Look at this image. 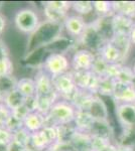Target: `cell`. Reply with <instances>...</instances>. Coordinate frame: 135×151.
I'll list each match as a JSON object with an SVG mask.
<instances>
[{"mask_svg": "<svg viewBox=\"0 0 135 151\" xmlns=\"http://www.w3.org/2000/svg\"><path fill=\"white\" fill-rule=\"evenodd\" d=\"M117 120L123 129L135 128V107L134 104H117Z\"/></svg>", "mask_w": 135, "mask_h": 151, "instance_id": "30bf717a", "label": "cell"}, {"mask_svg": "<svg viewBox=\"0 0 135 151\" xmlns=\"http://www.w3.org/2000/svg\"><path fill=\"white\" fill-rule=\"evenodd\" d=\"M63 23H55L45 20L40 23L38 28L30 35L27 42V53H31L40 48L50 47L56 41L62 38Z\"/></svg>", "mask_w": 135, "mask_h": 151, "instance_id": "6da1fadb", "label": "cell"}, {"mask_svg": "<svg viewBox=\"0 0 135 151\" xmlns=\"http://www.w3.org/2000/svg\"><path fill=\"white\" fill-rule=\"evenodd\" d=\"M64 29L71 37L77 38V40L80 38V36L83 35L87 22L85 21V18L78 14H69L67 18L63 22Z\"/></svg>", "mask_w": 135, "mask_h": 151, "instance_id": "8fae6325", "label": "cell"}, {"mask_svg": "<svg viewBox=\"0 0 135 151\" xmlns=\"http://www.w3.org/2000/svg\"><path fill=\"white\" fill-rule=\"evenodd\" d=\"M51 148V145L48 143V139L45 137V134L43 130L38 132L31 133L30 137V145L28 149H33L34 151H45L48 150Z\"/></svg>", "mask_w": 135, "mask_h": 151, "instance_id": "603a6c76", "label": "cell"}, {"mask_svg": "<svg viewBox=\"0 0 135 151\" xmlns=\"http://www.w3.org/2000/svg\"><path fill=\"white\" fill-rule=\"evenodd\" d=\"M133 77H134V73H133L132 68H129V67H127V65H123L116 77V82L130 85Z\"/></svg>", "mask_w": 135, "mask_h": 151, "instance_id": "d6a6232c", "label": "cell"}, {"mask_svg": "<svg viewBox=\"0 0 135 151\" xmlns=\"http://www.w3.org/2000/svg\"><path fill=\"white\" fill-rule=\"evenodd\" d=\"M98 55H101L109 65L111 64L124 65L123 60H122V55L120 53L119 50L113 45L111 41H108V42L105 43V45L103 47L101 52L98 53Z\"/></svg>", "mask_w": 135, "mask_h": 151, "instance_id": "ac0fdd59", "label": "cell"}, {"mask_svg": "<svg viewBox=\"0 0 135 151\" xmlns=\"http://www.w3.org/2000/svg\"><path fill=\"white\" fill-rule=\"evenodd\" d=\"M12 115V111L4 105L3 103H0V126L4 127L7 121Z\"/></svg>", "mask_w": 135, "mask_h": 151, "instance_id": "74e56055", "label": "cell"}, {"mask_svg": "<svg viewBox=\"0 0 135 151\" xmlns=\"http://www.w3.org/2000/svg\"><path fill=\"white\" fill-rule=\"evenodd\" d=\"M53 84L55 91L58 93L60 98L67 101H71L76 92L78 91V88L76 86L72 75V70L66 74L53 77Z\"/></svg>", "mask_w": 135, "mask_h": 151, "instance_id": "8992f818", "label": "cell"}, {"mask_svg": "<svg viewBox=\"0 0 135 151\" xmlns=\"http://www.w3.org/2000/svg\"><path fill=\"white\" fill-rule=\"evenodd\" d=\"M7 151H29L28 147L24 146L20 143L16 142V141L12 140L10 143L8 144V149Z\"/></svg>", "mask_w": 135, "mask_h": 151, "instance_id": "b9f144b4", "label": "cell"}, {"mask_svg": "<svg viewBox=\"0 0 135 151\" xmlns=\"http://www.w3.org/2000/svg\"><path fill=\"white\" fill-rule=\"evenodd\" d=\"M17 82H18V80L13 75L0 77V91H1V93L5 96L7 93L16 89Z\"/></svg>", "mask_w": 135, "mask_h": 151, "instance_id": "4dcf8cb0", "label": "cell"}, {"mask_svg": "<svg viewBox=\"0 0 135 151\" xmlns=\"http://www.w3.org/2000/svg\"><path fill=\"white\" fill-rule=\"evenodd\" d=\"M113 12L135 20V1H113Z\"/></svg>", "mask_w": 135, "mask_h": 151, "instance_id": "7402d4cb", "label": "cell"}, {"mask_svg": "<svg viewBox=\"0 0 135 151\" xmlns=\"http://www.w3.org/2000/svg\"><path fill=\"white\" fill-rule=\"evenodd\" d=\"M78 40L83 45V48L91 50L96 55L101 52L103 47L106 43V40L103 38L101 33L99 32V30L93 22L87 23L84 32Z\"/></svg>", "mask_w": 135, "mask_h": 151, "instance_id": "5b68a950", "label": "cell"}, {"mask_svg": "<svg viewBox=\"0 0 135 151\" xmlns=\"http://www.w3.org/2000/svg\"><path fill=\"white\" fill-rule=\"evenodd\" d=\"M43 15H45V19L48 21L55 23H63L69 14L51 8L50 5L46 4V2H45L43 3Z\"/></svg>", "mask_w": 135, "mask_h": 151, "instance_id": "4316f807", "label": "cell"}, {"mask_svg": "<svg viewBox=\"0 0 135 151\" xmlns=\"http://www.w3.org/2000/svg\"><path fill=\"white\" fill-rule=\"evenodd\" d=\"M110 41L119 50V52L122 55V60H123V64H124V63L126 62L127 58H128L130 50H131V47H132V43H131V40H130L129 35H115L114 37Z\"/></svg>", "mask_w": 135, "mask_h": 151, "instance_id": "ffe728a7", "label": "cell"}, {"mask_svg": "<svg viewBox=\"0 0 135 151\" xmlns=\"http://www.w3.org/2000/svg\"><path fill=\"white\" fill-rule=\"evenodd\" d=\"M7 149H8V144L0 142V151H7Z\"/></svg>", "mask_w": 135, "mask_h": 151, "instance_id": "c3c4849f", "label": "cell"}, {"mask_svg": "<svg viewBox=\"0 0 135 151\" xmlns=\"http://www.w3.org/2000/svg\"><path fill=\"white\" fill-rule=\"evenodd\" d=\"M94 96L95 95L90 93V92L78 89V91L76 92V94L74 95V97L70 102L76 107L78 111H87Z\"/></svg>", "mask_w": 135, "mask_h": 151, "instance_id": "d6986e66", "label": "cell"}, {"mask_svg": "<svg viewBox=\"0 0 135 151\" xmlns=\"http://www.w3.org/2000/svg\"><path fill=\"white\" fill-rule=\"evenodd\" d=\"M93 6H94V12L98 15V17L114 14L111 1H93Z\"/></svg>", "mask_w": 135, "mask_h": 151, "instance_id": "f1b7e54d", "label": "cell"}, {"mask_svg": "<svg viewBox=\"0 0 135 151\" xmlns=\"http://www.w3.org/2000/svg\"><path fill=\"white\" fill-rule=\"evenodd\" d=\"M14 26L24 35H32L40 25L41 20L38 12L31 7L18 9L14 14Z\"/></svg>", "mask_w": 135, "mask_h": 151, "instance_id": "3957f363", "label": "cell"}, {"mask_svg": "<svg viewBox=\"0 0 135 151\" xmlns=\"http://www.w3.org/2000/svg\"><path fill=\"white\" fill-rule=\"evenodd\" d=\"M5 27H6V18H5V16L0 12V38H1L2 33L5 30Z\"/></svg>", "mask_w": 135, "mask_h": 151, "instance_id": "ee69618b", "label": "cell"}, {"mask_svg": "<svg viewBox=\"0 0 135 151\" xmlns=\"http://www.w3.org/2000/svg\"><path fill=\"white\" fill-rule=\"evenodd\" d=\"M43 70H45L51 77H56L72 70L71 60L62 52H53L48 55L43 63Z\"/></svg>", "mask_w": 135, "mask_h": 151, "instance_id": "277c9868", "label": "cell"}, {"mask_svg": "<svg viewBox=\"0 0 135 151\" xmlns=\"http://www.w3.org/2000/svg\"><path fill=\"white\" fill-rule=\"evenodd\" d=\"M108 65H109V64H108L106 60H105L100 55H96L94 64H93L92 69H91V72H92L93 74H95L96 76H98L99 78L106 77Z\"/></svg>", "mask_w": 135, "mask_h": 151, "instance_id": "f546056e", "label": "cell"}, {"mask_svg": "<svg viewBox=\"0 0 135 151\" xmlns=\"http://www.w3.org/2000/svg\"><path fill=\"white\" fill-rule=\"evenodd\" d=\"M94 121L95 120L87 111H78L75 120H74V125L80 132L90 133Z\"/></svg>", "mask_w": 135, "mask_h": 151, "instance_id": "44dd1931", "label": "cell"}, {"mask_svg": "<svg viewBox=\"0 0 135 151\" xmlns=\"http://www.w3.org/2000/svg\"><path fill=\"white\" fill-rule=\"evenodd\" d=\"M130 86H131L135 90V75H134V77H133V79H132L131 83H130Z\"/></svg>", "mask_w": 135, "mask_h": 151, "instance_id": "681fc988", "label": "cell"}, {"mask_svg": "<svg viewBox=\"0 0 135 151\" xmlns=\"http://www.w3.org/2000/svg\"><path fill=\"white\" fill-rule=\"evenodd\" d=\"M132 70H133V73H134V75H135V63H134L133 67H132Z\"/></svg>", "mask_w": 135, "mask_h": 151, "instance_id": "816d5d0a", "label": "cell"}, {"mask_svg": "<svg viewBox=\"0 0 135 151\" xmlns=\"http://www.w3.org/2000/svg\"><path fill=\"white\" fill-rule=\"evenodd\" d=\"M5 128L8 129L10 132L15 133L16 131L20 130L21 128H23V121L19 120V119L15 118L13 115H11V117L9 118V120L7 121V123L4 126Z\"/></svg>", "mask_w": 135, "mask_h": 151, "instance_id": "8d00e7d4", "label": "cell"}, {"mask_svg": "<svg viewBox=\"0 0 135 151\" xmlns=\"http://www.w3.org/2000/svg\"><path fill=\"white\" fill-rule=\"evenodd\" d=\"M95 26L101 33L106 42L110 41L114 37L115 32L114 28H113V15L109 16H101V17H97L96 20L93 21Z\"/></svg>", "mask_w": 135, "mask_h": 151, "instance_id": "5bb4252c", "label": "cell"}, {"mask_svg": "<svg viewBox=\"0 0 135 151\" xmlns=\"http://www.w3.org/2000/svg\"><path fill=\"white\" fill-rule=\"evenodd\" d=\"M87 112L96 121H109V111L106 103L98 95L93 97Z\"/></svg>", "mask_w": 135, "mask_h": 151, "instance_id": "7c38bea8", "label": "cell"}, {"mask_svg": "<svg viewBox=\"0 0 135 151\" xmlns=\"http://www.w3.org/2000/svg\"><path fill=\"white\" fill-rule=\"evenodd\" d=\"M13 140V133L10 132L7 128L0 126V142L9 144Z\"/></svg>", "mask_w": 135, "mask_h": 151, "instance_id": "f35d334b", "label": "cell"}, {"mask_svg": "<svg viewBox=\"0 0 135 151\" xmlns=\"http://www.w3.org/2000/svg\"><path fill=\"white\" fill-rule=\"evenodd\" d=\"M134 107H135V103H134Z\"/></svg>", "mask_w": 135, "mask_h": 151, "instance_id": "f5cc1de1", "label": "cell"}, {"mask_svg": "<svg viewBox=\"0 0 135 151\" xmlns=\"http://www.w3.org/2000/svg\"><path fill=\"white\" fill-rule=\"evenodd\" d=\"M112 99L117 104H134L135 90L128 84L116 82Z\"/></svg>", "mask_w": 135, "mask_h": 151, "instance_id": "4fadbf2b", "label": "cell"}, {"mask_svg": "<svg viewBox=\"0 0 135 151\" xmlns=\"http://www.w3.org/2000/svg\"><path fill=\"white\" fill-rule=\"evenodd\" d=\"M33 80L35 82L36 96L48 97V98H51L55 101L61 99L58 93L55 91V88H53V77L48 75L45 70H38L34 75Z\"/></svg>", "mask_w": 135, "mask_h": 151, "instance_id": "52a82bcc", "label": "cell"}, {"mask_svg": "<svg viewBox=\"0 0 135 151\" xmlns=\"http://www.w3.org/2000/svg\"><path fill=\"white\" fill-rule=\"evenodd\" d=\"M129 37H130V40H131L132 45H135V23L129 33Z\"/></svg>", "mask_w": 135, "mask_h": 151, "instance_id": "bcb514c9", "label": "cell"}, {"mask_svg": "<svg viewBox=\"0 0 135 151\" xmlns=\"http://www.w3.org/2000/svg\"><path fill=\"white\" fill-rule=\"evenodd\" d=\"M117 151H135L134 148H130V147H122V146H118Z\"/></svg>", "mask_w": 135, "mask_h": 151, "instance_id": "7dc6e473", "label": "cell"}, {"mask_svg": "<svg viewBox=\"0 0 135 151\" xmlns=\"http://www.w3.org/2000/svg\"><path fill=\"white\" fill-rule=\"evenodd\" d=\"M116 81L109 77H102L100 78L99 85H98L97 95L98 96H108L111 97L114 93Z\"/></svg>", "mask_w": 135, "mask_h": 151, "instance_id": "484cf974", "label": "cell"}, {"mask_svg": "<svg viewBox=\"0 0 135 151\" xmlns=\"http://www.w3.org/2000/svg\"><path fill=\"white\" fill-rule=\"evenodd\" d=\"M30 137L31 133L28 130H26L24 127L21 128L20 130L16 131L15 133H13V140L28 148L29 145H30Z\"/></svg>", "mask_w": 135, "mask_h": 151, "instance_id": "e575fe53", "label": "cell"}, {"mask_svg": "<svg viewBox=\"0 0 135 151\" xmlns=\"http://www.w3.org/2000/svg\"><path fill=\"white\" fill-rule=\"evenodd\" d=\"M46 123V117L38 112H30L23 121V127L30 133L43 130Z\"/></svg>", "mask_w": 135, "mask_h": 151, "instance_id": "9a60e30c", "label": "cell"}, {"mask_svg": "<svg viewBox=\"0 0 135 151\" xmlns=\"http://www.w3.org/2000/svg\"><path fill=\"white\" fill-rule=\"evenodd\" d=\"M9 57V50L3 40L0 38V58Z\"/></svg>", "mask_w": 135, "mask_h": 151, "instance_id": "7bdbcfd3", "label": "cell"}, {"mask_svg": "<svg viewBox=\"0 0 135 151\" xmlns=\"http://www.w3.org/2000/svg\"><path fill=\"white\" fill-rule=\"evenodd\" d=\"M117 148H118V146L115 144V143L111 142V143H108L107 145H105L104 147L98 151H117Z\"/></svg>", "mask_w": 135, "mask_h": 151, "instance_id": "f6af8a7d", "label": "cell"}, {"mask_svg": "<svg viewBox=\"0 0 135 151\" xmlns=\"http://www.w3.org/2000/svg\"><path fill=\"white\" fill-rule=\"evenodd\" d=\"M74 81L78 89L85 90L90 93L97 95L98 85L100 78L91 70H72Z\"/></svg>", "mask_w": 135, "mask_h": 151, "instance_id": "ba28073f", "label": "cell"}, {"mask_svg": "<svg viewBox=\"0 0 135 151\" xmlns=\"http://www.w3.org/2000/svg\"><path fill=\"white\" fill-rule=\"evenodd\" d=\"M3 99H4V95L0 91V103H3Z\"/></svg>", "mask_w": 135, "mask_h": 151, "instance_id": "f907efd6", "label": "cell"}, {"mask_svg": "<svg viewBox=\"0 0 135 151\" xmlns=\"http://www.w3.org/2000/svg\"><path fill=\"white\" fill-rule=\"evenodd\" d=\"M72 10L76 12V14L84 17L86 15L94 12L93 1H73L72 2Z\"/></svg>", "mask_w": 135, "mask_h": 151, "instance_id": "83f0119b", "label": "cell"}, {"mask_svg": "<svg viewBox=\"0 0 135 151\" xmlns=\"http://www.w3.org/2000/svg\"><path fill=\"white\" fill-rule=\"evenodd\" d=\"M56 101L55 100L48 98V97H38V110L36 112L40 113L43 116H48V113L51 111V106L53 105V103H56Z\"/></svg>", "mask_w": 135, "mask_h": 151, "instance_id": "1f68e13d", "label": "cell"}, {"mask_svg": "<svg viewBox=\"0 0 135 151\" xmlns=\"http://www.w3.org/2000/svg\"><path fill=\"white\" fill-rule=\"evenodd\" d=\"M134 23V19L120 15V14H113V28H114L115 35H129Z\"/></svg>", "mask_w": 135, "mask_h": 151, "instance_id": "2e32d148", "label": "cell"}, {"mask_svg": "<svg viewBox=\"0 0 135 151\" xmlns=\"http://www.w3.org/2000/svg\"><path fill=\"white\" fill-rule=\"evenodd\" d=\"M14 72V64L10 57L0 58V77L12 76Z\"/></svg>", "mask_w": 135, "mask_h": 151, "instance_id": "836d02e7", "label": "cell"}, {"mask_svg": "<svg viewBox=\"0 0 135 151\" xmlns=\"http://www.w3.org/2000/svg\"><path fill=\"white\" fill-rule=\"evenodd\" d=\"M78 110L70 101L58 99L51 106L48 115L46 116L45 125L60 126L74 123Z\"/></svg>", "mask_w": 135, "mask_h": 151, "instance_id": "7a4b0ae2", "label": "cell"}, {"mask_svg": "<svg viewBox=\"0 0 135 151\" xmlns=\"http://www.w3.org/2000/svg\"><path fill=\"white\" fill-rule=\"evenodd\" d=\"M96 55V53L83 47L76 50L71 58L72 70H91Z\"/></svg>", "mask_w": 135, "mask_h": 151, "instance_id": "9c48e42d", "label": "cell"}, {"mask_svg": "<svg viewBox=\"0 0 135 151\" xmlns=\"http://www.w3.org/2000/svg\"><path fill=\"white\" fill-rule=\"evenodd\" d=\"M29 113H30V112L27 110V108H26L25 106H24V104L22 105V106L18 107L17 109L12 111V115L15 117V118L21 120V121H24V119L26 118V116H27Z\"/></svg>", "mask_w": 135, "mask_h": 151, "instance_id": "60d3db41", "label": "cell"}, {"mask_svg": "<svg viewBox=\"0 0 135 151\" xmlns=\"http://www.w3.org/2000/svg\"><path fill=\"white\" fill-rule=\"evenodd\" d=\"M16 89L23 95L25 98L32 97L36 95V88H35V82L33 78L29 77H23L20 78L17 82Z\"/></svg>", "mask_w": 135, "mask_h": 151, "instance_id": "d4e9b609", "label": "cell"}, {"mask_svg": "<svg viewBox=\"0 0 135 151\" xmlns=\"http://www.w3.org/2000/svg\"><path fill=\"white\" fill-rule=\"evenodd\" d=\"M24 106L27 108L29 112H36V110H38V96L35 95V96L25 98Z\"/></svg>", "mask_w": 135, "mask_h": 151, "instance_id": "ab89813d", "label": "cell"}, {"mask_svg": "<svg viewBox=\"0 0 135 151\" xmlns=\"http://www.w3.org/2000/svg\"><path fill=\"white\" fill-rule=\"evenodd\" d=\"M24 101H25V97L17 89H14L4 96L3 104L5 105L7 108L10 109L11 111H13L18 108V107L22 106L24 104Z\"/></svg>", "mask_w": 135, "mask_h": 151, "instance_id": "cb8c5ba5", "label": "cell"}, {"mask_svg": "<svg viewBox=\"0 0 135 151\" xmlns=\"http://www.w3.org/2000/svg\"><path fill=\"white\" fill-rule=\"evenodd\" d=\"M46 4L56 10L68 14L69 11L72 9V2L71 1H46Z\"/></svg>", "mask_w": 135, "mask_h": 151, "instance_id": "d590c367", "label": "cell"}, {"mask_svg": "<svg viewBox=\"0 0 135 151\" xmlns=\"http://www.w3.org/2000/svg\"><path fill=\"white\" fill-rule=\"evenodd\" d=\"M90 135L92 137H98L102 139L112 141L113 130L109 121H94L92 129L90 131Z\"/></svg>", "mask_w": 135, "mask_h": 151, "instance_id": "e0dca14e", "label": "cell"}]
</instances>
